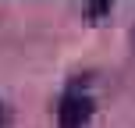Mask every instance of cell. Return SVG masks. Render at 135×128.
I'll use <instances>...</instances> for the list:
<instances>
[{
  "label": "cell",
  "instance_id": "3957f363",
  "mask_svg": "<svg viewBox=\"0 0 135 128\" xmlns=\"http://www.w3.org/2000/svg\"><path fill=\"white\" fill-rule=\"evenodd\" d=\"M132 50H135V29H132Z\"/></svg>",
  "mask_w": 135,
  "mask_h": 128
},
{
  "label": "cell",
  "instance_id": "7a4b0ae2",
  "mask_svg": "<svg viewBox=\"0 0 135 128\" xmlns=\"http://www.w3.org/2000/svg\"><path fill=\"white\" fill-rule=\"evenodd\" d=\"M0 128H7V110H4V103H0Z\"/></svg>",
  "mask_w": 135,
  "mask_h": 128
},
{
  "label": "cell",
  "instance_id": "6da1fadb",
  "mask_svg": "<svg viewBox=\"0 0 135 128\" xmlns=\"http://www.w3.org/2000/svg\"><path fill=\"white\" fill-rule=\"evenodd\" d=\"M93 117V100L82 89H68L57 107V128H85Z\"/></svg>",
  "mask_w": 135,
  "mask_h": 128
}]
</instances>
